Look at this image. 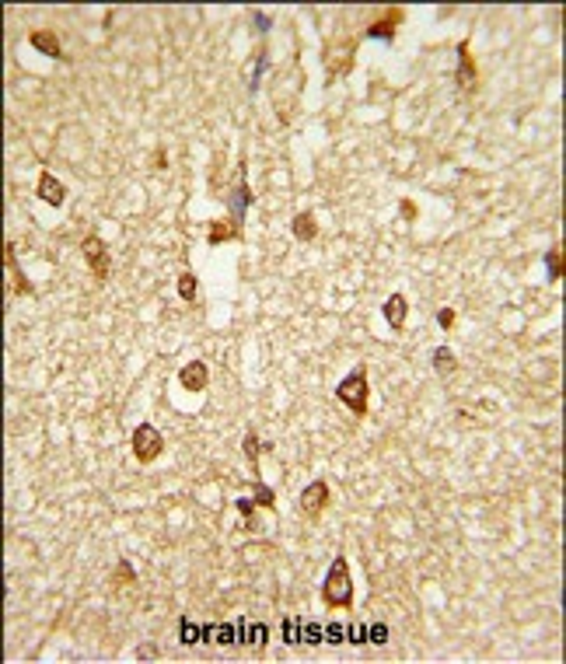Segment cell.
<instances>
[{
    "mask_svg": "<svg viewBox=\"0 0 566 664\" xmlns=\"http://www.w3.org/2000/svg\"><path fill=\"white\" fill-rule=\"evenodd\" d=\"M238 510H242V514H245V518H248V514H252V510H255V500H238Z\"/></svg>",
    "mask_w": 566,
    "mask_h": 664,
    "instance_id": "484cf974",
    "label": "cell"
},
{
    "mask_svg": "<svg viewBox=\"0 0 566 664\" xmlns=\"http://www.w3.org/2000/svg\"><path fill=\"white\" fill-rule=\"evenodd\" d=\"M133 581H137L133 567H129L126 559H119V574H112V587H122V584H133Z\"/></svg>",
    "mask_w": 566,
    "mask_h": 664,
    "instance_id": "44dd1931",
    "label": "cell"
},
{
    "mask_svg": "<svg viewBox=\"0 0 566 664\" xmlns=\"http://www.w3.org/2000/svg\"><path fill=\"white\" fill-rule=\"evenodd\" d=\"M405 315H409L405 297H402V294H392V297L385 301V322H388L395 332H402L405 329Z\"/></svg>",
    "mask_w": 566,
    "mask_h": 664,
    "instance_id": "8fae6325",
    "label": "cell"
},
{
    "mask_svg": "<svg viewBox=\"0 0 566 664\" xmlns=\"http://www.w3.org/2000/svg\"><path fill=\"white\" fill-rule=\"evenodd\" d=\"M545 277H549V284H560L566 277V255L563 249H549L545 252Z\"/></svg>",
    "mask_w": 566,
    "mask_h": 664,
    "instance_id": "5bb4252c",
    "label": "cell"
},
{
    "mask_svg": "<svg viewBox=\"0 0 566 664\" xmlns=\"http://www.w3.org/2000/svg\"><path fill=\"white\" fill-rule=\"evenodd\" d=\"M231 238H238V224L210 220V245H220V242H231Z\"/></svg>",
    "mask_w": 566,
    "mask_h": 664,
    "instance_id": "2e32d148",
    "label": "cell"
},
{
    "mask_svg": "<svg viewBox=\"0 0 566 664\" xmlns=\"http://www.w3.org/2000/svg\"><path fill=\"white\" fill-rule=\"evenodd\" d=\"M336 399L350 409L353 416L367 413V402H370V388H367V364H357L353 371L346 374L339 385H336Z\"/></svg>",
    "mask_w": 566,
    "mask_h": 664,
    "instance_id": "7a4b0ae2",
    "label": "cell"
},
{
    "mask_svg": "<svg viewBox=\"0 0 566 664\" xmlns=\"http://www.w3.org/2000/svg\"><path fill=\"white\" fill-rule=\"evenodd\" d=\"M322 598L329 609H350L353 605V584H350V563L346 556H336L322 584Z\"/></svg>",
    "mask_w": 566,
    "mask_h": 664,
    "instance_id": "6da1fadb",
    "label": "cell"
},
{
    "mask_svg": "<svg viewBox=\"0 0 566 664\" xmlns=\"http://www.w3.org/2000/svg\"><path fill=\"white\" fill-rule=\"evenodd\" d=\"M200 636H210V629H196L189 619H182V643H200Z\"/></svg>",
    "mask_w": 566,
    "mask_h": 664,
    "instance_id": "ffe728a7",
    "label": "cell"
},
{
    "mask_svg": "<svg viewBox=\"0 0 566 664\" xmlns=\"http://www.w3.org/2000/svg\"><path fill=\"white\" fill-rule=\"evenodd\" d=\"M164 451V437L161 430L154 427V423H140L137 430H133V458L140 461V465H151V461H158Z\"/></svg>",
    "mask_w": 566,
    "mask_h": 664,
    "instance_id": "3957f363",
    "label": "cell"
},
{
    "mask_svg": "<svg viewBox=\"0 0 566 664\" xmlns=\"http://www.w3.org/2000/svg\"><path fill=\"white\" fill-rule=\"evenodd\" d=\"M370 636H374L370 643H385V640H388V629H385V626H374V629H370Z\"/></svg>",
    "mask_w": 566,
    "mask_h": 664,
    "instance_id": "cb8c5ba5",
    "label": "cell"
},
{
    "mask_svg": "<svg viewBox=\"0 0 566 664\" xmlns=\"http://www.w3.org/2000/svg\"><path fill=\"white\" fill-rule=\"evenodd\" d=\"M402 18H405V14L399 11V7H388V11H385V14H381V18L374 21V25H367V39H385V42H392V39H395V28L402 25Z\"/></svg>",
    "mask_w": 566,
    "mask_h": 664,
    "instance_id": "52a82bcc",
    "label": "cell"
},
{
    "mask_svg": "<svg viewBox=\"0 0 566 664\" xmlns=\"http://www.w3.org/2000/svg\"><path fill=\"white\" fill-rule=\"evenodd\" d=\"M454 322H458V315H454L451 308H441V311H437V326H441V329H451Z\"/></svg>",
    "mask_w": 566,
    "mask_h": 664,
    "instance_id": "603a6c76",
    "label": "cell"
},
{
    "mask_svg": "<svg viewBox=\"0 0 566 664\" xmlns=\"http://www.w3.org/2000/svg\"><path fill=\"white\" fill-rule=\"evenodd\" d=\"M294 238L297 242H315L319 238V220H315V213H297L294 217Z\"/></svg>",
    "mask_w": 566,
    "mask_h": 664,
    "instance_id": "4fadbf2b",
    "label": "cell"
},
{
    "mask_svg": "<svg viewBox=\"0 0 566 664\" xmlns=\"http://www.w3.org/2000/svg\"><path fill=\"white\" fill-rule=\"evenodd\" d=\"M36 196H39L42 203H49V207H63V200H67V186H63L53 171H42L39 186H36Z\"/></svg>",
    "mask_w": 566,
    "mask_h": 664,
    "instance_id": "8992f818",
    "label": "cell"
},
{
    "mask_svg": "<svg viewBox=\"0 0 566 664\" xmlns=\"http://www.w3.org/2000/svg\"><path fill=\"white\" fill-rule=\"evenodd\" d=\"M238 629H242V633H245V640H248V643H266V633H269V629H266V626H262V623H259V626H248V623H242V626H238Z\"/></svg>",
    "mask_w": 566,
    "mask_h": 664,
    "instance_id": "ac0fdd59",
    "label": "cell"
},
{
    "mask_svg": "<svg viewBox=\"0 0 566 664\" xmlns=\"http://www.w3.org/2000/svg\"><path fill=\"white\" fill-rule=\"evenodd\" d=\"M28 42H32V49H39L42 56H53V60H70V56L63 53V45H60V39H56V32H53V28H36V32L28 36Z\"/></svg>",
    "mask_w": 566,
    "mask_h": 664,
    "instance_id": "ba28073f",
    "label": "cell"
},
{
    "mask_svg": "<svg viewBox=\"0 0 566 664\" xmlns=\"http://www.w3.org/2000/svg\"><path fill=\"white\" fill-rule=\"evenodd\" d=\"M81 252H84V262H87L91 277H95L98 284H105L109 273H112V252H109V245H105L98 235H87L81 242Z\"/></svg>",
    "mask_w": 566,
    "mask_h": 664,
    "instance_id": "277c9868",
    "label": "cell"
},
{
    "mask_svg": "<svg viewBox=\"0 0 566 664\" xmlns=\"http://www.w3.org/2000/svg\"><path fill=\"white\" fill-rule=\"evenodd\" d=\"M325 503H329V483H325V479H315V483H308V486L301 490V510H304L308 518H319L325 510Z\"/></svg>",
    "mask_w": 566,
    "mask_h": 664,
    "instance_id": "5b68a950",
    "label": "cell"
},
{
    "mask_svg": "<svg viewBox=\"0 0 566 664\" xmlns=\"http://www.w3.org/2000/svg\"><path fill=\"white\" fill-rule=\"evenodd\" d=\"M259 451H262V448H259V437H255V434H245V455L252 458L255 465H259Z\"/></svg>",
    "mask_w": 566,
    "mask_h": 664,
    "instance_id": "7402d4cb",
    "label": "cell"
},
{
    "mask_svg": "<svg viewBox=\"0 0 566 664\" xmlns=\"http://www.w3.org/2000/svg\"><path fill=\"white\" fill-rule=\"evenodd\" d=\"M4 259H7V269H11V280H14V294H21V297H32L36 294V287L25 280V273L18 269V259H14V245H4Z\"/></svg>",
    "mask_w": 566,
    "mask_h": 664,
    "instance_id": "7c38bea8",
    "label": "cell"
},
{
    "mask_svg": "<svg viewBox=\"0 0 566 664\" xmlns=\"http://www.w3.org/2000/svg\"><path fill=\"white\" fill-rule=\"evenodd\" d=\"M476 81H479V67H476V60H472V53H469V42H461V45H458V84H461L465 91H472Z\"/></svg>",
    "mask_w": 566,
    "mask_h": 664,
    "instance_id": "30bf717a",
    "label": "cell"
},
{
    "mask_svg": "<svg viewBox=\"0 0 566 664\" xmlns=\"http://www.w3.org/2000/svg\"><path fill=\"white\" fill-rule=\"evenodd\" d=\"M255 503H259V507H266V510H273V507H277V500H273V490H269V486H262L259 479H255Z\"/></svg>",
    "mask_w": 566,
    "mask_h": 664,
    "instance_id": "d6986e66",
    "label": "cell"
},
{
    "mask_svg": "<svg viewBox=\"0 0 566 664\" xmlns=\"http://www.w3.org/2000/svg\"><path fill=\"white\" fill-rule=\"evenodd\" d=\"M206 381H210V371H206L203 360H189V364L178 371V385H182L186 392H203Z\"/></svg>",
    "mask_w": 566,
    "mask_h": 664,
    "instance_id": "9c48e42d",
    "label": "cell"
},
{
    "mask_svg": "<svg viewBox=\"0 0 566 664\" xmlns=\"http://www.w3.org/2000/svg\"><path fill=\"white\" fill-rule=\"evenodd\" d=\"M178 297H182V301H193V297H196V277H193V273H182V277H178Z\"/></svg>",
    "mask_w": 566,
    "mask_h": 664,
    "instance_id": "e0dca14e",
    "label": "cell"
},
{
    "mask_svg": "<svg viewBox=\"0 0 566 664\" xmlns=\"http://www.w3.org/2000/svg\"><path fill=\"white\" fill-rule=\"evenodd\" d=\"M402 217L405 220H416V203L412 200H402Z\"/></svg>",
    "mask_w": 566,
    "mask_h": 664,
    "instance_id": "d4e9b609",
    "label": "cell"
},
{
    "mask_svg": "<svg viewBox=\"0 0 566 664\" xmlns=\"http://www.w3.org/2000/svg\"><path fill=\"white\" fill-rule=\"evenodd\" d=\"M434 371L441 374V377H451V374L458 371V357H454L451 346H437L434 350Z\"/></svg>",
    "mask_w": 566,
    "mask_h": 664,
    "instance_id": "9a60e30c",
    "label": "cell"
}]
</instances>
